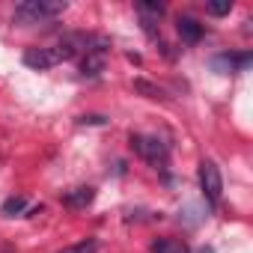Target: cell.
<instances>
[{
  "label": "cell",
  "instance_id": "ba28073f",
  "mask_svg": "<svg viewBox=\"0 0 253 253\" xmlns=\"http://www.w3.org/2000/svg\"><path fill=\"white\" fill-rule=\"evenodd\" d=\"M92 200H95V188L81 185V188H72V191L63 197V206H66V209H86Z\"/></svg>",
  "mask_w": 253,
  "mask_h": 253
},
{
  "label": "cell",
  "instance_id": "7a4b0ae2",
  "mask_svg": "<svg viewBox=\"0 0 253 253\" xmlns=\"http://www.w3.org/2000/svg\"><path fill=\"white\" fill-rule=\"evenodd\" d=\"M131 149L146 158L155 170H164L167 167V158H170V146L161 140V137H146V134H131Z\"/></svg>",
  "mask_w": 253,
  "mask_h": 253
},
{
  "label": "cell",
  "instance_id": "3957f363",
  "mask_svg": "<svg viewBox=\"0 0 253 253\" xmlns=\"http://www.w3.org/2000/svg\"><path fill=\"white\" fill-rule=\"evenodd\" d=\"M200 188H203V197L209 200V206H220V197H223V179H220V170L214 161H203L200 164Z\"/></svg>",
  "mask_w": 253,
  "mask_h": 253
},
{
  "label": "cell",
  "instance_id": "5bb4252c",
  "mask_svg": "<svg viewBox=\"0 0 253 253\" xmlns=\"http://www.w3.org/2000/svg\"><path fill=\"white\" fill-rule=\"evenodd\" d=\"M206 12L209 15H229L232 12V0H223V3H209Z\"/></svg>",
  "mask_w": 253,
  "mask_h": 253
},
{
  "label": "cell",
  "instance_id": "5b68a950",
  "mask_svg": "<svg viewBox=\"0 0 253 253\" xmlns=\"http://www.w3.org/2000/svg\"><path fill=\"white\" fill-rule=\"evenodd\" d=\"M250 63H253V54L250 51H241V54H217L211 60V69L217 75H232V72H244Z\"/></svg>",
  "mask_w": 253,
  "mask_h": 253
},
{
  "label": "cell",
  "instance_id": "52a82bcc",
  "mask_svg": "<svg viewBox=\"0 0 253 253\" xmlns=\"http://www.w3.org/2000/svg\"><path fill=\"white\" fill-rule=\"evenodd\" d=\"M107 66V54H98V51H84V60H81V75L84 78H98Z\"/></svg>",
  "mask_w": 253,
  "mask_h": 253
},
{
  "label": "cell",
  "instance_id": "9c48e42d",
  "mask_svg": "<svg viewBox=\"0 0 253 253\" xmlns=\"http://www.w3.org/2000/svg\"><path fill=\"white\" fill-rule=\"evenodd\" d=\"M137 12H140V21L158 24V21L167 15V6H164V3H155V0H140V3H137Z\"/></svg>",
  "mask_w": 253,
  "mask_h": 253
},
{
  "label": "cell",
  "instance_id": "2e32d148",
  "mask_svg": "<svg viewBox=\"0 0 253 253\" xmlns=\"http://www.w3.org/2000/svg\"><path fill=\"white\" fill-rule=\"evenodd\" d=\"M194 253H214L211 247H200V250H194Z\"/></svg>",
  "mask_w": 253,
  "mask_h": 253
},
{
  "label": "cell",
  "instance_id": "8fae6325",
  "mask_svg": "<svg viewBox=\"0 0 253 253\" xmlns=\"http://www.w3.org/2000/svg\"><path fill=\"white\" fill-rule=\"evenodd\" d=\"M0 211H3L6 217H15V214H24L27 211V197H21V194H15V197H9L3 206H0Z\"/></svg>",
  "mask_w": 253,
  "mask_h": 253
},
{
  "label": "cell",
  "instance_id": "8992f818",
  "mask_svg": "<svg viewBox=\"0 0 253 253\" xmlns=\"http://www.w3.org/2000/svg\"><path fill=\"white\" fill-rule=\"evenodd\" d=\"M176 30H179V39H182L185 45H197V42L206 36V27H203L197 18H191V15H179Z\"/></svg>",
  "mask_w": 253,
  "mask_h": 253
},
{
  "label": "cell",
  "instance_id": "30bf717a",
  "mask_svg": "<svg viewBox=\"0 0 253 253\" xmlns=\"http://www.w3.org/2000/svg\"><path fill=\"white\" fill-rule=\"evenodd\" d=\"M152 253H188V247L179 238H158L152 244Z\"/></svg>",
  "mask_w": 253,
  "mask_h": 253
},
{
  "label": "cell",
  "instance_id": "7c38bea8",
  "mask_svg": "<svg viewBox=\"0 0 253 253\" xmlns=\"http://www.w3.org/2000/svg\"><path fill=\"white\" fill-rule=\"evenodd\" d=\"M134 89H137L140 95L152 98V101H158V98H167L161 86H155V84H149V81H143V78H137V81H134Z\"/></svg>",
  "mask_w": 253,
  "mask_h": 253
},
{
  "label": "cell",
  "instance_id": "6da1fadb",
  "mask_svg": "<svg viewBox=\"0 0 253 253\" xmlns=\"http://www.w3.org/2000/svg\"><path fill=\"white\" fill-rule=\"evenodd\" d=\"M69 6L63 0H24V3L15 6L12 21L21 27H33V24H48L54 18H60Z\"/></svg>",
  "mask_w": 253,
  "mask_h": 253
},
{
  "label": "cell",
  "instance_id": "277c9868",
  "mask_svg": "<svg viewBox=\"0 0 253 253\" xmlns=\"http://www.w3.org/2000/svg\"><path fill=\"white\" fill-rule=\"evenodd\" d=\"M21 60L33 72H48V69H54L60 63V54H57V48H27Z\"/></svg>",
  "mask_w": 253,
  "mask_h": 253
},
{
  "label": "cell",
  "instance_id": "4fadbf2b",
  "mask_svg": "<svg viewBox=\"0 0 253 253\" xmlns=\"http://www.w3.org/2000/svg\"><path fill=\"white\" fill-rule=\"evenodd\" d=\"M60 253H98V238L78 241V244H72V247H66V250H60Z\"/></svg>",
  "mask_w": 253,
  "mask_h": 253
},
{
  "label": "cell",
  "instance_id": "9a60e30c",
  "mask_svg": "<svg viewBox=\"0 0 253 253\" xmlns=\"http://www.w3.org/2000/svg\"><path fill=\"white\" fill-rule=\"evenodd\" d=\"M78 122H81V125H86V122H89V125H104L107 119H104V116H98V113H92V116H81Z\"/></svg>",
  "mask_w": 253,
  "mask_h": 253
}]
</instances>
